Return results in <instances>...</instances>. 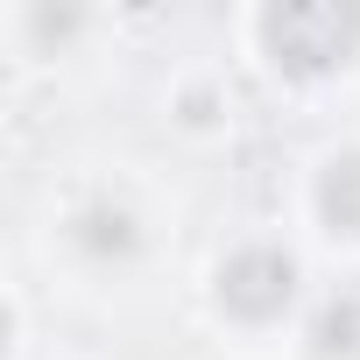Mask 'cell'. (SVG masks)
<instances>
[{"label":"cell","instance_id":"6da1fadb","mask_svg":"<svg viewBox=\"0 0 360 360\" xmlns=\"http://www.w3.org/2000/svg\"><path fill=\"white\" fill-rule=\"evenodd\" d=\"M29 255L64 297H148L184 262V191L141 155H78L43 176V198L29 212Z\"/></svg>","mask_w":360,"mask_h":360},{"label":"cell","instance_id":"7a4b0ae2","mask_svg":"<svg viewBox=\"0 0 360 360\" xmlns=\"http://www.w3.org/2000/svg\"><path fill=\"white\" fill-rule=\"evenodd\" d=\"M318 297H325V269L290 233L283 212L219 226L212 240H198L184 269L191 325L226 360H297L318 318Z\"/></svg>","mask_w":360,"mask_h":360},{"label":"cell","instance_id":"3957f363","mask_svg":"<svg viewBox=\"0 0 360 360\" xmlns=\"http://www.w3.org/2000/svg\"><path fill=\"white\" fill-rule=\"evenodd\" d=\"M226 57L262 106L332 127L360 99V0H240Z\"/></svg>","mask_w":360,"mask_h":360},{"label":"cell","instance_id":"277c9868","mask_svg":"<svg viewBox=\"0 0 360 360\" xmlns=\"http://www.w3.org/2000/svg\"><path fill=\"white\" fill-rule=\"evenodd\" d=\"M276 212L325 276H360V120H332L290 155Z\"/></svg>","mask_w":360,"mask_h":360},{"label":"cell","instance_id":"5b68a950","mask_svg":"<svg viewBox=\"0 0 360 360\" xmlns=\"http://www.w3.org/2000/svg\"><path fill=\"white\" fill-rule=\"evenodd\" d=\"M155 127L176 155H226L248 134V106H262L226 50H184L155 78Z\"/></svg>","mask_w":360,"mask_h":360},{"label":"cell","instance_id":"8992f818","mask_svg":"<svg viewBox=\"0 0 360 360\" xmlns=\"http://www.w3.org/2000/svg\"><path fill=\"white\" fill-rule=\"evenodd\" d=\"M120 15L113 8H71V0H15L0 15V50H8L15 78H43V71H78L92 57H106V43H120Z\"/></svg>","mask_w":360,"mask_h":360},{"label":"cell","instance_id":"52a82bcc","mask_svg":"<svg viewBox=\"0 0 360 360\" xmlns=\"http://www.w3.org/2000/svg\"><path fill=\"white\" fill-rule=\"evenodd\" d=\"M297 360H360V276H332Z\"/></svg>","mask_w":360,"mask_h":360}]
</instances>
